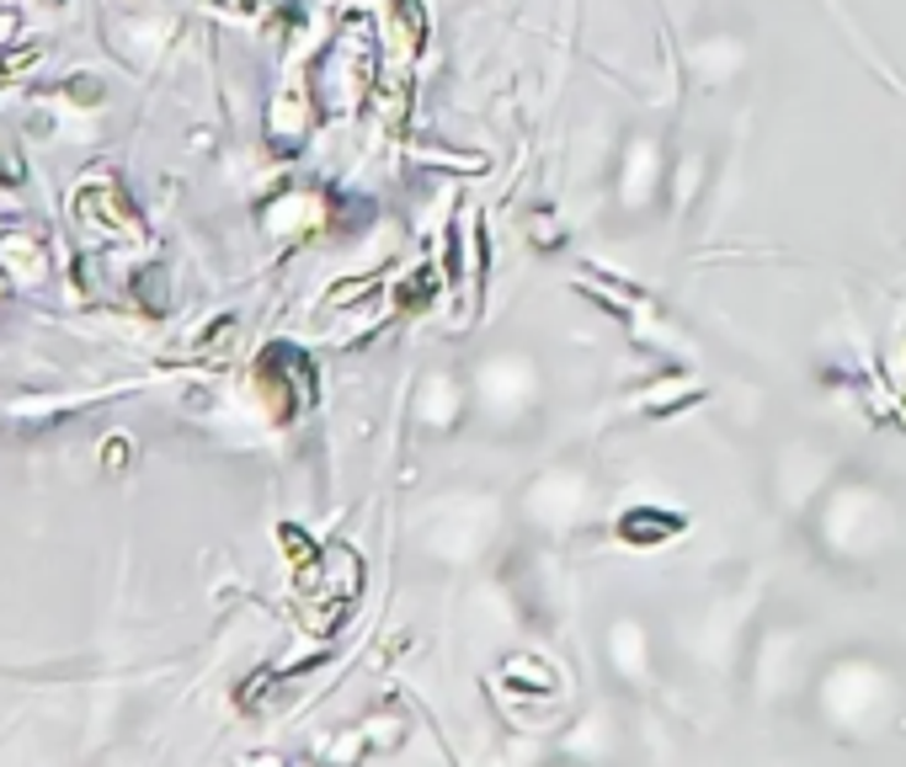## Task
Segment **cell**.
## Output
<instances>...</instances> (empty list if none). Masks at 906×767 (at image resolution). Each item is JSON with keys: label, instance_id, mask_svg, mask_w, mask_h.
<instances>
[{"label": "cell", "instance_id": "1", "mask_svg": "<svg viewBox=\"0 0 906 767\" xmlns=\"http://www.w3.org/2000/svg\"><path fill=\"white\" fill-rule=\"evenodd\" d=\"M256 384L267 390L272 416H278V421H289L293 410L315 395V390H310V384H315V368H310V358H304L299 347L278 341V347H267V352H262V363H256Z\"/></svg>", "mask_w": 906, "mask_h": 767}, {"label": "cell", "instance_id": "2", "mask_svg": "<svg viewBox=\"0 0 906 767\" xmlns=\"http://www.w3.org/2000/svg\"><path fill=\"white\" fill-rule=\"evenodd\" d=\"M688 518L683 512H661V507H635V512H624L618 518V538L624 544H661V538H672V533H683Z\"/></svg>", "mask_w": 906, "mask_h": 767}, {"label": "cell", "instance_id": "3", "mask_svg": "<svg viewBox=\"0 0 906 767\" xmlns=\"http://www.w3.org/2000/svg\"><path fill=\"white\" fill-rule=\"evenodd\" d=\"M395 16H400V33H406V48H421L432 22H427V5L421 0H395Z\"/></svg>", "mask_w": 906, "mask_h": 767}, {"label": "cell", "instance_id": "4", "mask_svg": "<svg viewBox=\"0 0 906 767\" xmlns=\"http://www.w3.org/2000/svg\"><path fill=\"white\" fill-rule=\"evenodd\" d=\"M432 293H438V278H432V267H421V272H416L411 283L400 288V299H406V310H421V304H427V299H432Z\"/></svg>", "mask_w": 906, "mask_h": 767}]
</instances>
